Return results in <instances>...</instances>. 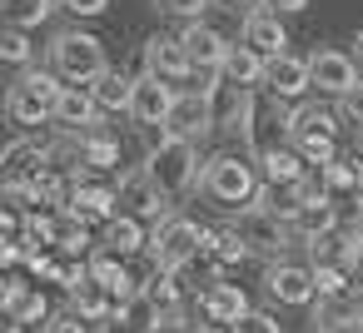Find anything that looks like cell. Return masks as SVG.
<instances>
[{
	"label": "cell",
	"mask_w": 363,
	"mask_h": 333,
	"mask_svg": "<svg viewBox=\"0 0 363 333\" xmlns=\"http://www.w3.org/2000/svg\"><path fill=\"white\" fill-rule=\"evenodd\" d=\"M199 189L214 199V204H224V209H254L259 204V159H249V154H214L209 164H204V179H199Z\"/></svg>",
	"instance_id": "1"
},
{
	"label": "cell",
	"mask_w": 363,
	"mask_h": 333,
	"mask_svg": "<svg viewBox=\"0 0 363 333\" xmlns=\"http://www.w3.org/2000/svg\"><path fill=\"white\" fill-rule=\"evenodd\" d=\"M150 179H155V189L164 194V199H179V194H189L204 174H199V149L189 145V140H160L150 154H145V164H140Z\"/></svg>",
	"instance_id": "2"
},
{
	"label": "cell",
	"mask_w": 363,
	"mask_h": 333,
	"mask_svg": "<svg viewBox=\"0 0 363 333\" xmlns=\"http://www.w3.org/2000/svg\"><path fill=\"white\" fill-rule=\"evenodd\" d=\"M60 90H65V85H60L55 70H21L16 85L6 90V115H11V125L30 130V125L55 120V100H60Z\"/></svg>",
	"instance_id": "3"
},
{
	"label": "cell",
	"mask_w": 363,
	"mask_h": 333,
	"mask_svg": "<svg viewBox=\"0 0 363 333\" xmlns=\"http://www.w3.org/2000/svg\"><path fill=\"white\" fill-rule=\"evenodd\" d=\"M50 70L65 80V85H95L110 65H105V45L95 40V35H85V30H60L55 40H50Z\"/></svg>",
	"instance_id": "4"
},
{
	"label": "cell",
	"mask_w": 363,
	"mask_h": 333,
	"mask_svg": "<svg viewBox=\"0 0 363 333\" xmlns=\"http://www.w3.org/2000/svg\"><path fill=\"white\" fill-rule=\"evenodd\" d=\"M204 234L209 229H199L194 219H184V214H169V219H160L155 229H150V254H155V269H184V264H194L199 254H204Z\"/></svg>",
	"instance_id": "5"
},
{
	"label": "cell",
	"mask_w": 363,
	"mask_h": 333,
	"mask_svg": "<svg viewBox=\"0 0 363 333\" xmlns=\"http://www.w3.org/2000/svg\"><path fill=\"white\" fill-rule=\"evenodd\" d=\"M244 244H249V254H264V259H284V249H294V224L289 219H279L274 209H264V204H254V209H244L234 224H229Z\"/></svg>",
	"instance_id": "6"
},
{
	"label": "cell",
	"mask_w": 363,
	"mask_h": 333,
	"mask_svg": "<svg viewBox=\"0 0 363 333\" xmlns=\"http://www.w3.org/2000/svg\"><path fill=\"white\" fill-rule=\"evenodd\" d=\"M115 199H120V214L125 219H169V199L155 189V179L145 169H125L120 184H115Z\"/></svg>",
	"instance_id": "7"
},
{
	"label": "cell",
	"mask_w": 363,
	"mask_h": 333,
	"mask_svg": "<svg viewBox=\"0 0 363 333\" xmlns=\"http://www.w3.org/2000/svg\"><path fill=\"white\" fill-rule=\"evenodd\" d=\"M308 70H313V90H318V95L343 100V95H353V90H358V60H353L348 50L323 45V50H313V55H308Z\"/></svg>",
	"instance_id": "8"
},
{
	"label": "cell",
	"mask_w": 363,
	"mask_h": 333,
	"mask_svg": "<svg viewBox=\"0 0 363 333\" xmlns=\"http://www.w3.org/2000/svg\"><path fill=\"white\" fill-rule=\"evenodd\" d=\"M209 125H219V115H214V90H184V95L174 100V115H169L164 135L194 145V140L209 135Z\"/></svg>",
	"instance_id": "9"
},
{
	"label": "cell",
	"mask_w": 363,
	"mask_h": 333,
	"mask_svg": "<svg viewBox=\"0 0 363 333\" xmlns=\"http://www.w3.org/2000/svg\"><path fill=\"white\" fill-rule=\"evenodd\" d=\"M264 288H269V298H279V303H289V308H303V303L318 298L313 269H308V264H294V259L269 264V269H264Z\"/></svg>",
	"instance_id": "10"
},
{
	"label": "cell",
	"mask_w": 363,
	"mask_h": 333,
	"mask_svg": "<svg viewBox=\"0 0 363 333\" xmlns=\"http://www.w3.org/2000/svg\"><path fill=\"white\" fill-rule=\"evenodd\" d=\"M179 40H184V50H189V65H194L204 80L224 75V60H229V50H234V45H229L214 26L194 21V26H184V30H179Z\"/></svg>",
	"instance_id": "11"
},
{
	"label": "cell",
	"mask_w": 363,
	"mask_h": 333,
	"mask_svg": "<svg viewBox=\"0 0 363 333\" xmlns=\"http://www.w3.org/2000/svg\"><path fill=\"white\" fill-rule=\"evenodd\" d=\"M174 100H179V90L169 85V80H155V75H135V105H130V115H135V125H169V115H174Z\"/></svg>",
	"instance_id": "12"
},
{
	"label": "cell",
	"mask_w": 363,
	"mask_h": 333,
	"mask_svg": "<svg viewBox=\"0 0 363 333\" xmlns=\"http://www.w3.org/2000/svg\"><path fill=\"white\" fill-rule=\"evenodd\" d=\"M145 75H155V80H189L194 75V65H189V50H184V40L179 35H150L145 40Z\"/></svg>",
	"instance_id": "13"
},
{
	"label": "cell",
	"mask_w": 363,
	"mask_h": 333,
	"mask_svg": "<svg viewBox=\"0 0 363 333\" xmlns=\"http://www.w3.org/2000/svg\"><path fill=\"white\" fill-rule=\"evenodd\" d=\"M264 90L284 105V100H298V95H308L313 90V70H308V55H279V60H269V70H264Z\"/></svg>",
	"instance_id": "14"
},
{
	"label": "cell",
	"mask_w": 363,
	"mask_h": 333,
	"mask_svg": "<svg viewBox=\"0 0 363 333\" xmlns=\"http://www.w3.org/2000/svg\"><path fill=\"white\" fill-rule=\"evenodd\" d=\"M65 214H70V219H80V224H115V219H120V199H115V189H110V184L75 179V194H70Z\"/></svg>",
	"instance_id": "15"
},
{
	"label": "cell",
	"mask_w": 363,
	"mask_h": 333,
	"mask_svg": "<svg viewBox=\"0 0 363 333\" xmlns=\"http://www.w3.org/2000/svg\"><path fill=\"white\" fill-rule=\"evenodd\" d=\"M95 120H100V105H95V95L85 90V85H65L60 90V100H55V125L65 130V135H95Z\"/></svg>",
	"instance_id": "16"
},
{
	"label": "cell",
	"mask_w": 363,
	"mask_h": 333,
	"mask_svg": "<svg viewBox=\"0 0 363 333\" xmlns=\"http://www.w3.org/2000/svg\"><path fill=\"white\" fill-rule=\"evenodd\" d=\"M244 45H249V50H259L264 60L289 55V30H284V16L249 11V16H244Z\"/></svg>",
	"instance_id": "17"
},
{
	"label": "cell",
	"mask_w": 363,
	"mask_h": 333,
	"mask_svg": "<svg viewBox=\"0 0 363 333\" xmlns=\"http://www.w3.org/2000/svg\"><path fill=\"white\" fill-rule=\"evenodd\" d=\"M303 174H308V164H303L298 149H284V145L259 149V179H264L269 189H294Z\"/></svg>",
	"instance_id": "18"
},
{
	"label": "cell",
	"mask_w": 363,
	"mask_h": 333,
	"mask_svg": "<svg viewBox=\"0 0 363 333\" xmlns=\"http://www.w3.org/2000/svg\"><path fill=\"white\" fill-rule=\"evenodd\" d=\"M199 313H204L214 328H224V323H239V318L249 313V298H244L239 283H209V288L199 293Z\"/></svg>",
	"instance_id": "19"
},
{
	"label": "cell",
	"mask_w": 363,
	"mask_h": 333,
	"mask_svg": "<svg viewBox=\"0 0 363 333\" xmlns=\"http://www.w3.org/2000/svg\"><path fill=\"white\" fill-rule=\"evenodd\" d=\"M6 318H16V323H40V328H45V323H50V303H45L40 288L11 278V283H6Z\"/></svg>",
	"instance_id": "20"
},
{
	"label": "cell",
	"mask_w": 363,
	"mask_h": 333,
	"mask_svg": "<svg viewBox=\"0 0 363 333\" xmlns=\"http://www.w3.org/2000/svg\"><path fill=\"white\" fill-rule=\"evenodd\" d=\"M264 70H269V60L239 40V45L229 50V60H224V85H229V90H254V85H264Z\"/></svg>",
	"instance_id": "21"
},
{
	"label": "cell",
	"mask_w": 363,
	"mask_h": 333,
	"mask_svg": "<svg viewBox=\"0 0 363 333\" xmlns=\"http://www.w3.org/2000/svg\"><path fill=\"white\" fill-rule=\"evenodd\" d=\"M90 95H95L100 115H130V105H135V80H130L125 70H105V75L90 85Z\"/></svg>",
	"instance_id": "22"
},
{
	"label": "cell",
	"mask_w": 363,
	"mask_h": 333,
	"mask_svg": "<svg viewBox=\"0 0 363 333\" xmlns=\"http://www.w3.org/2000/svg\"><path fill=\"white\" fill-rule=\"evenodd\" d=\"M70 308H75L85 323H105V318H115V308H120V303H115V293H110L105 283H95V278H90V283H80V288L70 293Z\"/></svg>",
	"instance_id": "23"
},
{
	"label": "cell",
	"mask_w": 363,
	"mask_h": 333,
	"mask_svg": "<svg viewBox=\"0 0 363 333\" xmlns=\"http://www.w3.org/2000/svg\"><path fill=\"white\" fill-rule=\"evenodd\" d=\"M289 135H294V140H313V135H333V140H338V110L298 105V110L289 115Z\"/></svg>",
	"instance_id": "24"
},
{
	"label": "cell",
	"mask_w": 363,
	"mask_h": 333,
	"mask_svg": "<svg viewBox=\"0 0 363 333\" xmlns=\"http://www.w3.org/2000/svg\"><path fill=\"white\" fill-rule=\"evenodd\" d=\"M140 298H145L160 318H164V313H179V273H174V269H150Z\"/></svg>",
	"instance_id": "25"
},
{
	"label": "cell",
	"mask_w": 363,
	"mask_h": 333,
	"mask_svg": "<svg viewBox=\"0 0 363 333\" xmlns=\"http://www.w3.org/2000/svg\"><path fill=\"white\" fill-rule=\"evenodd\" d=\"M105 244H110V254L115 259H130V254H140V249H150V234H145V224L140 219H115V224H105Z\"/></svg>",
	"instance_id": "26"
},
{
	"label": "cell",
	"mask_w": 363,
	"mask_h": 333,
	"mask_svg": "<svg viewBox=\"0 0 363 333\" xmlns=\"http://www.w3.org/2000/svg\"><path fill=\"white\" fill-rule=\"evenodd\" d=\"M204 259H214V269H234V264L249 259V244L234 229H209L204 234Z\"/></svg>",
	"instance_id": "27"
},
{
	"label": "cell",
	"mask_w": 363,
	"mask_h": 333,
	"mask_svg": "<svg viewBox=\"0 0 363 333\" xmlns=\"http://www.w3.org/2000/svg\"><path fill=\"white\" fill-rule=\"evenodd\" d=\"M60 219L65 214H30L26 219V254H50V249H60Z\"/></svg>",
	"instance_id": "28"
},
{
	"label": "cell",
	"mask_w": 363,
	"mask_h": 333,
	"mask_svg": "<svg viewBox=\"0 0 363 333\" xmlns=\"http://www.w3.org/2000/svg\"><path fill=\"white\" fill-rule=\"evenodd\" d=\"M60 6V0H6V26L16 30H30L40 21H50V11Z\"/></svg>",
	"instance_id": "29"
},
{
	"label": "cell",
	"mask_w": 363,
	"mask_h": 333,
	"mask_svg": "<svg viewBox=\"0 0 363 333\" xmlns=\"http://www.w3.org/2000/svg\"><path fill=\"white\" fill-rule=\"evenodd\" d=\"M294 149L303 154V164H308V169H328V164H338V159H343V154H338V140H333V135L294 140Z\"/></svg>",
	"instance_id": "30"
},
{
	"label": "cell",
	"mask_w": 363,
	"mask_h": 333,
	"mask_svg": "<svg viewBox=\"0 0 363 333\" xmlns=\"http://www.w3.org/2000/svg\"><path fill=\"white\" fill-rule=\"evenodd\" d=\"M120 164V140H110L105 130L85 135V169H115Z\"/></svg>",
	"instance_id": "31"
},
{
	"label": "cell",
	"mask_w": 363,
	"mask_h": 333,
	"mask_svg": "<svg viewBox=\"0 0 363 333\" xmlns=\"http://www.w3.org/2000/svg\"><path fill=\"white\" fill-rule=\"evenodd\" d=\"M60 254L65 259H85L90 254V224H80V219H60Z\"/></svg>",
	"instance_id": "32"
},
{
	"label": "cell",
	"mask_w": 363,
	"mask_h": 333,
	"mask_svg": "<svg viewBox=\"0 0 363 333\" xmlns=\"http://www.w3.org/2000/svg\"><path fill=\"white\" fill-rule=\"evenodd\" d=\"M0 55H6L11 65H21V70H30V60H35V45H30V35H26V30L6 26V35H0Z\"/></svg>",
	"instance_id": "33"
},
{
	"label": "cell",
	"mask_w": 363,
	"mask_h": 333,
	"mask_svg": "<svg viewBox=\"0 0 363 333\" xmlns=\"http://www.w3.org/2000/svg\"><path fill=\"white\" fill-rule=\"evenodd\" d=\"M0 199H6V209H16V214H30V209H40V194H35V184H30V179H6Z\"/></svg>",
	"instance_id": "34"
},
{
	"label": "cell",
	"mask_w": 363,
	"mask_h": 333,
	"mask_svg": "<svg viewBox=\"0 0 363 333\" xmlns=\"http://www.w3.org/2000/svg\"><path fill=\"white\" fill-rule=\"evenodd\" d=\"M155 11H160V16H174V21H184V26H194V21L209 11V0H155Z\"/></svg>",
	"instance_id": "35"
},
{
	"label": "cell",
	"mask_w": 363,
	"mask_h": 333,
	"mask_svg": "<svg viewBox=\"0 0 363 333\" xmlns=\"http://www.w3.org/2000/svg\"><path fill=\"white\" fill-rule=\"evenodd\" d=\"M229 333H284V323H279L274 313H259V308H249V313H244V318H239Z\"/></svg>",
	"instance_id": "36"
},
{
	"label": "cell",
	"mask_w": 363,
	"mask_h": 333,
	"mask_svg": "<svg viewBox=\"0 0 363 333\" xmlns=\"http://www.w3.org/2000/svg\"><path fill=\"white\" fill-rule=\"evenodd\" d=\"M40 333H90V323H85L75 308H60V313H50V323H45Z\"/></svg>",
	"instance_id": "37"
},
{
	"label": "cell",
	"mask_w": 363,
	"mask_h": 333,
	"mask_svg": "<svg viewBox=\"0 0 363 333\" xmlns=\"http://www.w3.org/2000/svg\"><path fill=\"white\" fill-rule=\"evenodd\" d=\"M26 264H30V273L45 278V283H60V273H65V259H50V254H30Z\"/></svg>",
	"instance_id": "38"
},
{
	"label": "cell",
	"mask_w": 363,
	"mask_h": 333,
	"mask_svg": "<svg viewBox=\"0 0 363 333\" xmlns=\"http://www.w3.org/2000/svg\"><path fill=\"white\" fill-rule=\"evenodd\" d=\"M60 11H70V16H105L110 0H60Z\"/></svg>",
	"instance_id": "39"
},
{
	"label": "cell",
	"mask_w": 363,
	"mask_h": 333,
	"mask_svg": "<svg viewBox=\"0 0 363 333\" xmlns=\"http://www.w3.org/2000/svg\"><path fill=\"white\" fill-rule=\"evenodd\" d=\"M259 11H269V16H298V11H308V0H259Z\"/></svg>",
	"instance_id": "40"
},
{
	"label": "cell",
	"mask_w": 363,
	"mask_h": 333,
	"mask_svg": "<svg viewBox=\"0 0 363 333\" xmlns=\"http://www.w3.org/2000/svg\"><path fill=\"white\" fill-rule=\"evenodd\" d=\"M338 115H343V120H358V130H363V90L343 95V100H338Z\"/></svg>",
	"instance_id": "41"
},
{
	"label": "cell",
	"mask_w": 363,
	"mask_h": 333,
	"mask_svg": "<svg viewBox=\"0 0 363 333\" xmlns=\"http://www.w3.org/2000/svg\"><path fill=\"white\" fill-rule=\"evenodd\" d=\"M100 333H145V328H135V323H125V318L115 313V318H105V323H100Z\"/></svg>",
	"instance_id": "42"
},
{
	"label": "cell",
	"mask_w": 363,
	"mask_h": 333,
	"mask_svg": "<svg viewBox=\"0 0 363 333\" xmlns=\"http://www.w3.org/2000/svg\"><path fill=\"white\" fill-rule=\"evenodd\" d=\"M0 333H26V323H16V318H6V323H0Z\"/></svg>",
	"instance_id": "43"
},
{
	"label": "cell",
	"mask_w": 363,
	"mask_h": 333,
	"mask_svg": "<svg viewBox=\"0 0 363 333\" xmlns=\"http://www.w3.org/2000/svg\"><path fill=\"white\" fill-rule=\"evenodd\" d=\"M194 333H229V328H214V323H204V328H194Z\"/></svg>",
	"instance_id": "44"
},
{
	"label": "cell",
	"mask_w": 363,
	"mask_h": 333,
	"mask_svg": "<svg viewBox=\"0 0 363 333\" xmlns=\"http://www.w3.org/2000/svg\"><path fill=\"white\" fill-rule=\"evenodd\" d=\"M358 65H363V35H358Z\"/></svg>",
	"instance_id": "45"
},
{
	"label": "cell",
	"mask_w": 363,
	"mask_h": 333,
	"mask_svg": "<svg viewBox=\"0 0 363 333\" xmlns=\"http://www.w3.org/2000/svg\"><path fill=\"white\" fill-rule=\"evenodd\" d=\"M313 333H333V328H313Z\"/></svg>",
	"instance_id": "46"
},
{
	"label": "cell",
	"mask_w": 363,
	"mask_h": 333,
	"mask_svg": "<svg viewBox=\"0 0 363 333\" xmlns=\"http://www.w3.org/2000/svg\"><path fill=\"white\" fill-rule=\"evenodd\" d=\"M358 140H363V130H358Z\"/></svg>",
	"instance_id": "47"
},
{
	"label": "cell",
	"mask_w": 363,
	"mask_h": 333,
	"mask_svg": "<svg viewBox=\"0 0 363 333\" xmlns=\"http://www.w3.org/2000/svg\"><path fill=\"white\" fill-rule=\"evenodd\" d=\"M358 333H363V328H358Z\"/></svg>",
	"instance_id": "48"
}]
</instances>
